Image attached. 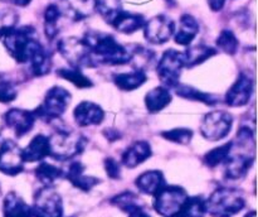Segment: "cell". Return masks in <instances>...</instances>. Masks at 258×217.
I'll return each instance as SVG.
<instances>
[{"label": "cell", "mask_w": 258, "mask_h": 217, "mask_svg": "<svg viewBox=\"0 0 258 217\" xmlns=\"http://www.w3.org/2000/svg\"><path fill=\"white\" fill-rule=\"evenodd\" d=\"M226 0H208V5L213 12H221L223 9Z\"/></svg>", "instance_id": "cell-41"}, {"label": "cell", "mask_w": 258, "mask_h": 217, "mask_svg": "<svg viewBox=\"0 0 258 217\" xmlns=\"http://www.w3.org/2000/svg\"><path fill=\"white\" fill-rule=\"evenodd\" d=\"M103 164H105L106 173H107V176L110 177L111 179L121 178V169L117 160H115L113 158H106L105 160H103Z\"/></svg>", "instance_id": "cell-40"}, {"label": "cell", "mask_w": 258, "mask_h": 217, "mask_svg": "<svg viewBox=\"0 0 258 217\" xmlns=\"http://www.w3.org/2000/svg\"><path fill=\"white\" fill-rule=\"evenodd\" d=\"M93 10L97 12L106 23H108L118 12L122 10V2L121 0H93Z\"/></svg>", "instance_id": "cell-35"}, {"label": "cell", "mask_w": 258, "mask_h": 217, "mask_svg": "<svg viewBox=\"0 0 258 217\" xmlns=\"http://www.w3.org/2000/svg\"><path fill=\"white\" fill-rule=\"evenodd\" d=\"M153 154L151 150V145L149 141L146 140H139L135 141L133 145L128 146L121 155V163L126 167V168H135V167L140 166L145 160H148Z\"/></svg>", "instance_id": "cell-18"}, {"label": "cell", "mask_w": 258, "mask_h": 217, "mask_svg": "<svg viewBox=\"0 0 258 217\" xmlns=\"http://www.w3.org/2000/svg\"><path fill=\"white\" fill-rule=\"evenodd\" d=\"M34 173L38 181L44 187H53L55 182L64 178V172L62 169L47 161H40L39 166L35 168Z\"/></svg>", "instance_id": "cell-30"}, {"label": "cell", "mask_w": 258, "mask_h": 217, "mask_svg": "<svg viewBox=\"0 0 258 217\" xmlns=\"http://www.w3.org/2000/svg\"><path fill=\"white\" fill-rule=\"evenodd\" d=\"M0 40L8 53L20 65H28L30 58L42 47V43L38 39L37 29L32 25L12 28L0 38Z\"/></svg>", "instance_id": "cell-2"}, {"label": "cell", "mask_w": 258, "mask_h": 217, "mask_svg": "<svg viewBox=\"0 0 258 217\" xmlns=\"http://www.w3.org/2000/svg\"><path fill=\"white\" fill-rule=\"evenodd\" d=\"M175 93L181 98H186V100H193V101H199V102H203L204 105L208 106H216L219 102V98L216 95H212V93L203 92V91L198 90V88L193 87V86L189 85H183V83H178V85L174 87Z\"/></svg>", "instance_id": "cell-26"}, {"label": "cell", "mask_w": 258, "mask_h": 217, "mask_svg": "<svg viewBox=\"0 0 258 217\" xmlns=\"http://www.w3.org/2000/svg\"><path fill=\"white\" fill-rule=\"evenodd\" d=\"M73 118L78 126H92L100 125L105 119V111L100 105L92 101H82L76 106L73 111Z\"/></svg>", "instance_id": "cell-15"}, {"label": "cell", "mask_w": 258, "mask_h": 217, "mask_svg": "<svg viewBox=\"0 0 258 217\" xmlns=\"http://www.w3.org/2000/svg\"><path fill=\"white\" fill-rule=\"evenodd\" d=\"M173 217H176V216H173Z\"/></svg>", "instance_id": "cell-50"}, {"label": "cell", "mask_w": 258, "mask_h": 217, "mask_svg": "<svg viewBox=\"0 0 258 217\" xmlns=\"http://www.w3.org/2000/svg\"><path fill=\"white\" fill-rule=\"evenodd\" d=\"M0 192H2V187H0Z\"/></svg>", "instance_id": "cell-48"}, {"label": "cell", "mask_w": 258, "mask_h": 217, "mask_svg": "<svg viewBox=\"0 0 258 217\" xmlns=\"http://www.w3.org/2000/svg\"><path fill=\"white\" fill-rule=\"evenodd\" d=\"M50 146L49 138L43 134H38L30 140V143L22 149V155L24 163H34V161H43L47 156H49Z\"/></svg>", "instance_id": "cell-19"}, {"label": "cell", "mask_w": 258, "mask_h": 217, "mask_svg": "<svg viewBox=\"0 0 258 217\" xmlns=\"http://www.w3.org/2000/svg\"><path fill=\"white\" fill-rule=\"evenodd\" d=\"M49 138V156L59 161L70 160L83 153L87 139L71 129H58Z\"/></svg>", "instance_id": "cell-4"}, {"label": "cell", "mask_w": 258, "mask_h": 217, "mask_svg": "<svg viewBox=\"0 0 258 217\" xmlns=\"http://www.w3.org/2000/svg\"><path fill=\"white\" fill-rule=\"evenodd\" d=\"M64 7L66 15L71 18L73 22H80L90 17L93 10V0H62ZM62 9V8H60Z\"/></svg>", "instance_id": "cell-25"}, {"label": "cell", "mask_w": 258, "mask_h": 217, "mask_svg": "<svg viewBox=\"0 0 258 217\" xmlns=\"http://www.w3.org/2000/svg\"><path fill=\"white\" fill-rule=\"evenodd\" d=\"M2 141H3V139H2V138H0V145H2Z\"/></svg>", "instance_id": "cell-47"}, {"label": "cell", "mask_w": 258, "mask_h": 217, "mask_svg": "<svg viewBox=\"0 0 258 217\" xmlns=\"http://www.w3.org/2000/svg\"><path fill=\"white\" fill-rule=\"evenodd\" d=\"M253 80L249 76L241 73L236 82L227 91L224 102L231 107H241L247 105L253 93Z\"/></svg>", "instance_id": "cell-13"}, {"label": "cell", "mask_w": 258, "mask_h": 217, "mask_svg": "<svg viewBox=\"0 0 258 217\" xmlns=\"http://www.w3.org/2000/svg\"><path fill=\"white\" fill-rule=\"evenodd\" d=\"M145 22V17L143 14L125 12L122 9L107 24H110L113 29H116L120 33H123V34H133V33L138 32L141 28H144Z\"/></svg>", "instance_id": "cell-16"}, {"label": "cell", "mask_w": 258, "mask_h": 217, "mask_svg": "<svg viewBox=\"0 0 258 217\" xmlns=\"http://www.w3.org/2000/svg\"><path fill=\"white\" fill-rule=\"evenodd\" d=\"M199 33V23L191 14H183L179 19L178 28L174 30V40L176 44L189 47Z\"/></svg>", "instance_id": "cell-17"}, {"label": "cell", "mask_w": 258, "mask_h": 217, "mask_svg": "<svg viewBox=\"0 0 258 217\" xmlns=\"http://www.w3.org/2000/svg\"><path fill=\"white\" fill-rule=\"evenodd\" d=\"M188 193L180 186H164L154 196V209L163 217H173L188 198Z\"/></svg>", "instance_id": "cell-8"}, {"label": "cell", "mask_w": 258, "mask_h": 217, "mask_svg": "<svg viewBox=\"0 0 258 217\" xmlns=\"http://www.w3.org/2000/svg\"><path fill=\"white\" fill-rule=\"evenodd\" d=\"M58 52L67 61L72 68H93L97 67L90 49L82 38L67 37L62 38L57 44Z\"/></svg>", "instance_id": "cell-6"}, {"label": "cell", "mask_w": 258, "mask_h": 217, "mask_svg": "<svg viewBox=\"0 0 258 217\" xmlns=\"http://www.w3.org/2000/svg\"><path fill=\"white\" fill-rule=\"evenodd\" d=\"M3 3H7V4H12L15 5V7H20V8H24L28 7V5L32 3V0H0Z\"/></svg>", "instance_id": "cell-43"}, {"label": "cell", "mask_w": 258, "mask_h": 217, "mask_svg": "<svg viewBox=\"0 0 258 217\" xmlns=\"http://www.w3.org/2000/svg\"><path fill=\"white\" fill-rule=\"evenodd\" d=\"M246 207V198L239 189L218 188L206 199L207 213L212 217H233Z\"/></svg>", "instance_id": "cell-3"}, {"label": "cell", "mask_w": 258, "mask_h": 217, "mask_svg": "<svg viewBox=\"0 0 258 217\" xmlns=\"http://www.w3.org/2000/svg\"><path fill=\"white\" fill-rule=\"evenodd\" d=\"M207 214L206 199L202 196L188 197L180 207L176 217H204Z\"/></svg>", "instance_id": "cell-31"}, {"label": "cell", "mask_w": 258, "mask_h": 217, "mask_svg": "<svg viewBox=\"0 0 258 217\" xmlns=\"http://www.w3.org/2000/svg\"><path fill=\"white\" fill-rule=\"evenodd\" d=\"M185 67L184 53L169 48L163 53L158 62L156 72L164 87L174 88L179 83L183 68Z\"/></svg>", "instance_id": "cell-7"}, {"label": "cell", "mask_w": 258, "mask_h": 217, "mask_svg": "<svg viewBox=\"0 0 258 217\" xmlns=\"http://www.w3.org/2000/svg\"><path fill=\"white\" fill-rule=\"evenodd\" d=\"M82 40L90 49L96 65L122 66L133 60L130 49L120 44L113 35L100 30H88Z\"/></svg>", "instance_id": "cell-1"}, {"label": "cell", "mask_w": 258, "mask_h": 217, "mask_svg": "<svg viewBox=\"0 0 258 217\" xmlns=\"http://www.w3.org/2000/svg\"><path fill=\"white\" fill-rule=\"evenodd\" d=\"M85 166L81 161L75 160L68 166V169L64 172V178H67L76 188L83 192H88L100 183V179L92 176H85Z\"/></svg>", "instance_id": "cell-20"}, {"label": "cell", "mask_w": 258, "mask_h": 217, "mask_svg": "<svg viewBox=\"0 0 258 217\" xmlns=\"http://www.w3.org/2000/svg\"><path fill=\"white\" fill-rule=\"evenodd\" d=\"M111 203L117 207V208H120L121 211L127 212V213H131L136 209L144 208V203L141 202V199L130 191H125L115 196L111 199Z\"/></svg>", "instance_id": "cell-32"}, {"label": "cell", "mask_w": 258, "mask_h": 217, "mask_svg": "<svg viewBox=\"0 0 258 217\" xmlns=\"http://www.w3.org/2000/svg\"><path fill=\"white\" fill-rule=\"evenodd\" d=\"M57 76H59L63 80L68 81V82L73 83L76 87L78 88H91L93 87V82L87 77L86 75H83V72L78 68H59L57 70Z\"/></svg>", "instance_id": "cell-33"}, {"label": "cell", "mask_w": 258, "mask_h": 217, "mask_svg": "<svg viewBox=\"0 0 258 217\" xmlns=\"http://www.w3.org/2000/svg\"><path fill=\"white\" fill-rule=\"evenodd\" d=\"M32 214L34 217H63L62 197L52 187H43L35 193Z\"/></svg>", "instance_id": "cell-10"}, {"label": "cell", "mask_w": 258, "mask_h": 217, "mask_svg": "<svg viewBox=\"0 0 258 217\" xmlns=\"http://www.w3.org/2000/svg\"><path fill=\"white\" fill-rule=\"evenodd\" d=\"M18 96V90L13 78L7 73L0 72V102L9 103Z\"/></svg>", "instance_id": "cell-37"}, {"label": "cell", "mask_w": 258, "mask_h": 217, "mask_svg": "<svg viewBox=\"0 0 258 217\" xmlns=\"http://www.w3.org/2000/svg\"><path fill=\"white\" fill-rule=\"evenodd\" d=\"M113 83L122 91H134L141 87L148 81V75L144 70H134L131 72L116 73L112 77Z\"/></svg>", "instance_id": "cell-23"}, {"label": "cell", "mask_w": 258, "mask_h": 217, "mask_svg": "<svg viewBox=\"0 0 258 217\" xmlns=\"http://www.w3.org/2000/svg\"><path fill=\"white\" fill-rule=\"evenodd\" d=\"M164 2H165L170 8L176 7V0H164Z\"/></svg>", "instance_id": "cell-45"}, {"label": "cell", "mask_w": 258, "mask_h": 217, "mask_svg": "<svg viewBox=\"0 0 258 217\" xmlns=\"http://www.w3.org/2000/svg\"><path fill=\"white\" fill-rule=\"evenodd\" d=\"M216 44L218 49H221L226 55L234 56L237 50H238L239 40L231 29H223L219 33L218 38L216 40Z\"/></svg>", "instance_id": "cell-36"}, {"label": "cell", "mask_w": 258, "mask_h": 217, "mask_svg": "<svg viewBox=\"0 0 258 217\" xmlns=\"http://www.w3.org/2000/svg\"><path fill=\"white\" fill-rule=\"evenodd\" d=\"M4 217H30L32 207L15 192H9L3 201Z\"/></svg>", "instance_id": "cell-22"}, {"label": "cell", "mask_w": 258, "mask_h": 217, "mask_svg": "<svg viewBox=\"0 0 258 217\" xmlns=\"http://www.w3.org/2000/svg\"><path fill=\"white\" fill-rule=\"evenodd\" d=\"M232 126H233V118L231 114L227 111L216 110L204 116L199 129L204 139L217 141L228 136Z\"/></svg>", "instance_id": "cell-9"}, {"label": "cell", "mask_w": 258, "mask_h": 217, "mask_svg": "<svg viewBox=\"0 0 258 217\" xmlns=\"http://www.w3.org/2000/svg\"><path fill=\"white\" fill-rule=\"evenodd\" d=\"M244 217H256V211H251L246 214Z\"/></svg>", "instance_id": "cell-46"}, {"label": "cell", "mask_w": 258, "mask_h": 217, "mask_svg": "<svg viewBox=\"0 0 258 217\" xmlns=\"http://www.w3.org/2000/svg\"><path fill=\"white\" fill-rule=\"evenodd\" d=\"M37 118H35L33 111L23 110V108H10L5 113L4 121L5 125L14 131L17 138L27 135L33 128Z\"/></svg>", "instance_id": "cell-14"}, {"label": "cell", "mask_w": 258, "mask_h": 217, "mask_svg": "<svg viewBox=\"0 0 258 217\" xmlns=\"http://www.w3.org/2000/svg\"><path fill=\"white\" fill-rule=\"evenodd\" d=\"M103 134L110 141H116L121 138V134L117 130H113V129H105Z\"/></svg>", "instance_id": "cell-42"}, {"label": "cell", "mask_w": 258, "mask_h": 217, "mask_svg": "<svg viewBox=\"0 0 258 217\" xmlns=\"http://www.w3.org/2000/svg\"><path fill=\"white\" fill-rule=\"evenodd\" d=\"M128 217H151V216L145 211V209L140 208V209H136V211L131 212V213H128Z\"/></svg>", "instance_id": "cell-44"}, {"label": "cell", "mask_w": 258, "mask_h": 217, "mask_svg": "<svg viewBox=\"0 0 258 217\" xmlns=\"http://www.w3.org/2000/svg\"><path fill=\"white\" fill-rule=\"evenodd\" d=\"M184 53V60H185V67L193 68L196 66L202 65L207 60L212 58L218 53V50L213 47H209L206 44H197L193 47H188V49Z\"/></svg>", "instance_id": "cell-27"}, {"label": "cell", "mask_w": 258, "mask_h": 217, "mask_svg": "<svg viewBox=\"0 0 258 217\" xmlns=\"http://www.w3.org/2000/svg\"><path fill=\"white\" fill-rule=\"evenodd\" d=\"M63 17V12L59 5L49 4L44 10V33L45 37L53 40L59 33V22Z\"/></svg>", "instance_id": "cell-29"}, {"label": "cell", "mask_w": 258, "mask_h": 217, "mask_svg": "<svg viewBox=\"0 0 258 217\" xmlns=\"http://www.w3.org/2000/svg\"><path fill=\"white\" fill-rule=\"evenodd\" d=\"M232 148V141L223 144V145L218 146V148L212 149L211 151L204 154L203 156V163L206 164L209 168H216V167L224 164L228 159L229 153H231Z\"/></svg>", "instance_id": "cell-34"}, {"label": "cell", "mask_w": 258, "mask_h": 217, "mask_svg": "<svg viewBox=\"0 0 258 217\" xmlns=\"http://www.w3.org/2000/svg\"><path fill=\"white\" fill-rule=\"evenodd\" d=\"M171 93L164 86L153 88L145 95V106L150 114H158L171 102Z\"/></svg>", "instance_id": "cell-24"}, {"label": "cell", "mask_w": 258, "mask_h": 217, "mask_svg": "<svg viewBox=\"0 0 258 217\" xmlns=\"http://www.w3.org/2000/svg\"><path fill=\"white\" fill-rule=\"evenodd\" d=\"M175 23L165 14H159L144 24V37L151 44L161 45L168 42L174 34Z\"/></svg>", "instance_id": "cell-11"}, {"label": "cell", "mask_w": 258, "mask_h": 217, "mask_svg": "<svg viewBox=\"0 0 258 217\" xmlns=\"http://www.w3.org/2000/svg\"><path fill=\"white\" fill-rule=\"evenodd\" d=\"M72 95L68 90L60 86H53L47 91L43 102L35 108V118L44 121L58 120L67 110Z\"/></svg>", "instance_id": "cell-5"}, {"label": "cell", "mask_w": 258, "mask_h": 217, "mask_svg": "<svg viewBox=\"0 0 258 217\" xmlns=\"http://www.w3.org/2000/svg\"><path fill=\"white\" fill-rule=\"evenodd\" d=\"M30 217H34V216H33V214H32V216H30Z\"/></svg>", "instance_id": "cell-49"}, {"label": "cell", "mask_w": 258, "mask_h": 217, "mask_svg": "<svg viewBox=\"0 0 258 217\" xmlns=\"http://www.w3.org/2000/svg\"><path fill=\"white\" fill-rule=\"evenodd\" d=\"M24 171L22 149L14 140L3 139L0 145V172L7 176H17Z\"/></svg>", "instance_id": "cell-12"}, {"label": "cell", "mask_w": 258, "mask_h": 217, "mask_svg": "<svg viewBox=\"0 0 258 217\" xmlns=\"http://www.w3.org/2000/svg\"><path fill=\"white\" fill-rule=\"evenodd\" d=\"M28 65H29L30 73L34 77H42V76L48 75L50 72V68H52V56L42 45L34 53V56L30 58Z\"/></svg>", "instance_id": "cell-28"}, {"label": "cell", "mask_w": 258, "mask_h": 217, "mask_svg": "<svg viewBox=\"0 0 258 217\" xmlns=\"http://www.w3.org/2000/svg\"><path fill=\"white\" fill-rule=\"evenodd\" d=\"M19 22V15L13 9H2L0 10V38L10 30L12 28L17 27Z\"/></svg>", "instance_id": "cell-39"}, {"label": "cell", "mask_w": 258, "mask_h": 217, "mask_svg": "<svg viewBox=\"0 0 258 217\" xmlns=\"http://www.w3.org/2000/svg\"><path fill=\"white\" fill-rule=\"evenodd\" d=\"M164 139L171 141V143L180 144V145H186V144L190 143V140L193 139V130L188 128H176V129H170V130H164L160 134Z\"/></svg>", "instance_id": "cell-38"}, {"label": "cell", "mask_w": 258, "mask_h": 217, "mask_svg": "<svg viewBox=\"0 0 258 217\" xmlns=\"http://www.w3.org/2000/svg\"><path fill=\"white\" fill-rule=\"evenodd\" d=\"M135 184L139 191L149 196H155L164 186H166L165 177L160 171H148L140 174L136 178Z\"/></svg>", "instance_id": "cell-21"}]
</instances>
